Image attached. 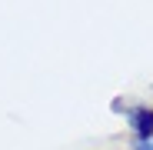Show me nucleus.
<instances>
[{
	"label": "nucleus",
	"instance_id": "nucleus-1",
	"mask_svg": "<svg viewBox=\"0 0 153 150\" xmlns=\"http://www.w3.org/2000/svg\"><path fill=\"white\" fill-rule=\"evenodd\" d=\"M133 130H137V137L140 140H150V134H153V110H146V107H140V110H133Z\"/></svg>",
	"mask_w": 153,
	"mask_h": 150
},
{
	"label": "nucleus",
	"instance_id": "nucleus-2",
	"mask_svg": "<svg viewBox=\"0 0 153 150\" xmlns=\"http://www.w3.org/2000/svg\"><path fill=\"white\" fill-rule=\"evenodd\" d=\"M137 150H153V137H150V140H140V143H137Z\"/></svg>",
	"mask_w": 153,
	"mask_h": 150
}]
</instances>
